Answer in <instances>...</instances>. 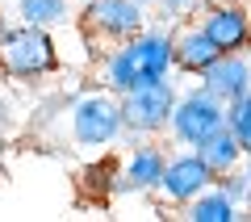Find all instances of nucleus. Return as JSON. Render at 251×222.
<instances>
[{
    "label": "nucleus",
    "mask_w": 251,
    "mask_h": 222,
    "mask_svg": "<svg viewBox=\"0 0 251 222\" xmlns=\"http://www.w3.org/2000/svg\"><path fill=\"white\" fill-rule=\"evenodd\" d=\"M176 71V55H172V34L168 29H151L113 42L100 55V88H109L113 97H126L134 88H147L155 80H168Z\"/></svg>",
    "instance_id": "obj_1"
},
{
    "label": "nucleus",
    "mask_w": 251,
    "mask_h": 222,
    "mask_svg": "<svg viewBox=\"0 0 251 222\" xmlns=\"http://www.w3.org/2000/svg\"><path fill=\"white\" fill-rule=\"evenodd\" d=\"M0 71L13 80H42L59 71V42L50 38V29L17 21L0 34Z\"/></svg>",
    "instance_id": "obj_2"
},
{
    "label": "nucleus",
    "mask_w": 251,
    "mask_h": 222,
    "mask_svg": "<svg viewBox=\"0 0 251 222\" xmlns=\"http://www.w3.org/2000/svg\"><path fill=\"white\" fill-rule=\"evenodd\" d=\"M72 139L84 151H105L126 134L122 122V97H113L109 88H92L84 97L72 101Z\"/></svg>",
    "instance_id": "obj_3"
},
{
    "label": "nucleus",
    "mask_w": 251,
    "mask_h": 222,
    "mask_svg": "<svg viewBox=\"0 0 251 222\" xmlns=\"http://www.w3.org/2000/svg\"><path fill=\"white\" fill-rule=\"evenodd\" d=\"M180 88L172 80H155L147 88H134L122 97V122H126V139H159L172 126V109H176Z\"/></svg>",
    "instance_id": "obj_4"
},
{
    "label": "nucleus",
    "mask_w": 251,
    "mask_h": 222,
    "mask_svg": "<svg viewBox=\"0 0 251 222\" xmlns=\"http://www.w3.org/2000/svg\"><path fill=\"white\" fill-rule=\"evenodd\" d=\"M222 126H226V101H218L205 84H193V88H184L176 97L168 134L180 147H197V142H205L209 134L222 130Z\"/></svg>",
    "instance_id": "obj_5"
},
{
    "label": "nucleus",
    "mask_w": 251,
    "mask_h": 222,
    "mask_svg": "<svg viewBox=\"0 0 251 222\" xmlns=\"http://www.w3.org/2000/svg\"><path fill=\"white\" fill-rule=\"evenodd\" d=\"M80 26L92 42H126L147 29V9L138 0H84Z\"/></svg>",
    "instance_id": "obj_6"
},
{
    "label": "nucleus",
    "mask_w": 251,
    "mask_h": 222,
    "mask_svg": "<svg viewBox=\"0 0 251 222\" xmlns=\"http://www.w3.org/2000/svg\"><path fill=\"white\" fill-rule=\"evenodd\" d=\"M197 21L218 51H251V9L247 0H205L197 9Z\"/></svg>",
    "instance_id": "obj_7"
},
{
    "label": "nucleus",
    "mask_w": 251,
    "mask_h": 222,
    "mask_svg": "<svg viewBox=\"0 0 251 222\" xmlns=\"http://www.w3.org/2000/svg\"><path fill=\"white\" fill-rule=\"evenodd\" d=\"M163 168H168V147L155 139H134L126 160L117 164L113 180L117 193H155L163 180Z\"/></svg>",
    "instance_id": "obj_8"
},
{
    "label": "nucleus",
    "mask_w": 251,
    "mask_h": 222,
    "mask_svg": "<svg viewBox=\"0 0 251 222\" xmlns=\"http://www.w3.org/2000/svg\"><path fill=\"white\" fill-rule=\"evenodd\" d=\"M214 180H218V172L209 168L193 147H188V151H180V155H168V168H163V180H159L155 193H159L168 205L184 210V205L193 201L197 193H205Z\"/></svg>",
    "instance_id": "obj_9"
},
{
    "label": "nucleus",
    "mask_w": 251,
    "mask_h": 222,
    "mask_svg": "<svg viewBox=\"0 0 251 222\" xmlns=\"http://www.w3.org/2000/svg\"><path fill=\"white\" fill-rule=\"evenodd\" d=\"M197 80L205 84L218 101H226V105L239 101V97H247V92H251V51H226V55H218Z\"/></svg>",
    "instance_id": "obj_10"
},
{
    "label": "nucleus",
    "mask_w": 251,
    "mask_h": 222,
    "mask_svg": "<svg viewBox=\"0 0 251 222\" xmlns=\"http://www.w3.org/2000/svg\"><path fill=\"white\" fill-rule=\"evenodd\" d=\"M172 55H176V71H184V76H201L222 51H218L214 38L201 29V21H188V26L172 29Z\"/></svg>",
    "instance_id": "obj_11"
},
{
    "label": "nucleus",
    "mask_w": 251,
    "mask_h": 222,
    "mask_svg": "<svg viewBox=\"0 0 251 222\" xmlns=\"http://www.w3.org/2000/svg\"><path fill=\"white\" fill-rule=\"evenodd\" d=\"M184 218L188 222H234V218H243V205L226 189H218V180H214L205 193H197L184 205Z\"/></svg>",
    "instance_id": "obj_12"
},
{
    "label": "nucleus",
    "mask_w": 251,
    "mask_h": 222,
    "mask_svg": "<svg viewBox=\"0 0 251 222\" xmlns=\"http://www.w3.org/2000/svg\"><path fill=\"white\" fill-rule=\"evenodd\" d=\"M193 151H197L201 160H205L209 168L218 172V176H222V172H230V168H239V164H243V155H247V151H243V142H239V134H234L230 126L214 130L205 142H197Z\"/></svg>",
    "instance_id": "obj_13"
},
{
    "label": "nucleus",
    "mask_w": 251,
    "mask_h": 222,
    "mask_svg": "<svg viewBox=\"0 0 251 222\" xmlns=\"http://www.w3.org/2000/svg\"><path fill=\"white\" fill-rule=\"evenodd\" d=\"M17 17L29 21V26L54 29V26H67L75 17V9L72 0H17Z\"/></svg>",
    "instance_id": "obj_14"
},
{
    "label": "nucleus",
    "mask_w": 251,
    "mask_h": 222,
    "mask_svg": "<svg viewBox=\"0 0 251 222\" xmlns=\"http://www.w3.org/2000/svg\"><path fill=\"white\" fill-rule=\"evenodd\" d=\"M226 126H230V130L239 134L243 151L251 155V92H247V97H239V101H230V105H226Z\"/></svg>",
    "instance_id": "obj_15"
},
{
    "label": "nucleus",
    "mask_w": 251,
    "mask_h": 222,
    "mask_svg": "<svg viewBox=\"0 0 251 222\" xmlns=\"http://www.w3.org/2000/svg\"><path fill=\"white\" fill-rule=\"evenodd\" d=\"M205 0H159L163 17H188V13H197Z\"/></svg>",
    "instance_id": "obj_16"
},
{
    "label": "nucleus",
    "mask_w": 251,
    "mask_h": 222,
    "mask_svg": "<svg viewBox=\"0 0 251 222\" xmlns=\"http://www.w3.org/2000/svg\"><path fill=\"white\" fill-rule=\"evenodd\" d=\"M138 4H143V9H151V4H159V0H138Z\"/></svg>",
    "instance_id": "obj_17"
},
{
    "label": "nucleus",
    "mask_w": 251,
    "mask_h": 222,
    "mask_svg": "<svg viewBox=\"0 0 251 222\" xmlns=\"http://www.w3.org/2000/svg\"><path fill=\"white\" fill-rule=\"evenodd\" d=\"M4 29H9V21H4V13H0V34H4Z\"/></svg>",
    "instance_id": "obj_18"
}]
</instances>
